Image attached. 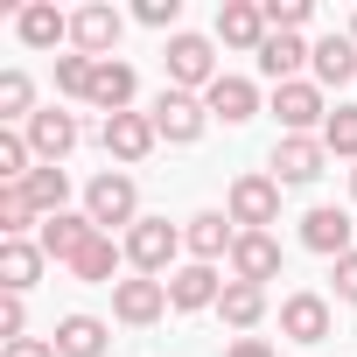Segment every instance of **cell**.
<instances>
[{"label": "cell", "mask_w": 357, "mask_h": 357, "mask_svg": "<svg viewBox=\"0 0 357 357\" xmlns=\"http://www.w3.org/2000/svg\"><path fill=\"white\" fill-rule=\"evenodd\" d=\"M161 63H168V91H211V84L225 77V70H218L211 36H190V29H175V36H168Z\"/></svg>", "instance_id": "obj_1"}, {"label": "cell", "mask_w": 357, "mask_h": 357, "mask_svg": "<svg viewBox=\"0 0 357 357\" xmlns=\"http://www.w3.org/2000/svg\"><path fill=\"white\" fill-rule=\"evenodd\" d=\"M175 252H183V231H175L168 218H140L126 231V266L147 273V280H168L175 273Z\"/></svg>", "instance_id": "obj_2"}, {"label": "cell", "mask_w": 357, "mask_h": 357, "mask_svg": "<svg viewBox=\"0 0 357 357\" xmlns=\"http://www.w3.org/2000/svg\"><path fill=\"white\" fill-rule=\"evenodd\" d=\"M84 218L98 225V231H112V225H140V190H133V175H119V168H105V175H91V190H84Z\"/></svg>", "instance_id": "obj_3"}, {"label": "cell", "mask_w": 357, "mask_h": 357, "mask_svg": "<svg viewBox=\"0 0 357 357\" xmlns=\"http://www.w3.org/2000/svg\"><path fill=\"white\" fill-rule=\"evenodd\" d=\"M225 218H231L238 231H266V225H280V183H273V175H238L231 197H225Z\"/></svg>", "instance_id": "obj_4"}, {"label": "cell", "mask_w": 357, "mask_h": 357, "mask_svg": "<svg viewBox=\"0 0 357 357\" xmlns=\"http://www.w3.org/2000/svg\"><path fill=\"white\" fill-rule=\"evenodd\" d=\"M147 119H154V133H161L168 147H190V140H204V126H211V105H204L197 91H161Z\"/></svg>", "instance_id": "obj_5"}, {"label": "cell", "mask_w": 357, "mask_h": 357, "mask_svg": "<svg viewBox=\"0 0 357 357\" xmlns=\"http://www.w3.org/2000/svg\"><path fill=\"white\" fill-rule=\"evenodd\" d=\"M119 8H105V0H91V8H77L70 15V50L77 56H91V63H105L112 50H119Z\"/></svg>", "instance_id": "obj_6"}, {"label": "cell", "mask_w": 357, "mask_h": 357, "mask_svg": "<svg viewBox=\"0 0 357 357\" xmlns=\"http://www.w3.org/2000/svg\"><path fill=\"white\" fill-rule=\"evenodd\" d=\"M273 119H280L287 133H315V126H329V112H322V84H315V77L273 84Z\"/></svg>", "instance_id": "obj_7"}, {"label": "cell", "mask_w": 357, "mask_h": 357, "mask_svg": "<svg viewBox=\"0 0 357 357\" xmlns=\"http://www.w3.org/2000/svg\"><path fill=\"white\" fill-rule=\"evenodd\" d=\"M98 140H105V154H112V161H126V168H133V161H147V154L161 147V133H154V119H147V112H112V119L98 126Z\"/></svg>", "instance_id": "obj_8"}, {"label": "cell", "mask_w": 357, "mask_h": 357, "mask_svg": "<svg viewBox=\"0 0 357 357\" xmlns=\"http://www.w3.org/2000/svg\"><path fill=\"white\" fill-rule=\"evenodd\" d=\"M112 315H119L126 329H147V322H161V315H168V280H147V273L119 280V287H112Z\"/></svg>", "instance_id": "obj_9"}, {"label": "cell", "mask_w": 357, "mask_h": 357, "mask_svg": "<svg viewBox=\"0 0 357 357\" xmlns=\"http://www.w3.org/2000/svg\"><path fill=\"white\" fill-rule=\"evenodd\" d=\"M329 168V147H322V133H287L280 147H273V183H315V175Z\"/></svg>", "instance_id": "obj_10"}, {"label": "cell", "mask_w": 357, "mask_h": 357, "mask_svg": "<svg viewBox=\"0 0 357 357\" xmlns=\"http://www.w3.org/2000/svg\"><path fill=\"white\" fill-rule=\"evenodd\" d=\"M225 301V273L218 266H175L168 273V308H183V315H197V308H218Z\"/></svg>", "instance_id": "obj_11"}, {"label": "cell", "mask_w": 357, "mask_h": 357, "mask_svg": "<svg viewBox=\"0 0 357 357\" xmlns=\"http://www.w3.org/2000/svg\"><path fill=\"white\" fill-rule=\"evenodd\" d=\"M266 36H273V29H266V8H259V0H225V8H218V43H225V50H252V56H259Z\"/></svg>", "instance_id": "obj_12"}, {"label": "cell", "mask_w": 357, "mask_h": 357, "mask_svg": "<svg viewBox=\"0 0 357 357\" xmlns=\"http://www.w3.org/2000/svg\"><path fill=\"white\" fill-rule=\"evenodd\" d=\"M91 238H98V225H91L84 211H56V218H43V231H36V245H43L56 266H70V259H77Z\"/></svg>", "instance_id": "obj_13"}, {"label": "cell", "mask_w": 357, "mask_h": 357, "mask_svg": "<svg viewBox=\"0 0 357 357\" xmlns=\"http://www.w3.org/2000/svg\"><path fill=\"white\" fill-rule=\"evenodd\" d=\"M183 245H190V259H197V266H218V259H231L238 225H231L225 211H204V218H190V225H183Z\"/></svg>", "instance_id": "obj_14"}, {"label": "cell", "mask_w": 357, "mask_h": 357, "mask_svg": "<svg viewBox=\"0 0 357 357\" xmlns=\"http://www.w3.org/2000/svg\"><path fill=\"white\" fill-rule=\"evenodd\" d=\"M301 245H308V252H322V259H343V252H357V245H350V211H336V204H315V211L301 218Z\"/></svg>", "instance_id": "obj_15"}, {"label": "cell", "mask_w": 357, "mask_h": 357, "mask_svg": "<svg viewBox=\"0 0 357 357\" xmlns=\"http://www.w3.org/2000/svg\"><path fill=\"white\" fill-rule=\"evenodd\" d=\"M273 273H280V238H273V231H238V245H231V280L266 287Z\"/></svg>", "instance_id": "obj_16"}, {"label": "cell", "mask_w": 357, "mask_h": 357, "mask_svg": "<svg viewBox=\"0 0 357 357\" xmlns=\"http://www.w3.org/2000/svg\"><path fill=\"white\" fill-rule=\"evenodd\" d=\"M22 133H29L36 161H56V168H63V154L77 147V119H70V112H56V105H43V112H36Z\"/></svg>", "instance_id": "obj_17"}, {"label": "cell", "mask_w": 357, "mask_h": 357, "mask_svg": "<svg viewBox=\"0 0 357 357\" xmlns=\"http://www.w3.org/2000/svg\"><path fill=\"white\" fill-rule=\"evenodd\" d=\"M280 336H287V343H322V336H329V301L308 294V287L287 294V301H280Z\"/></svg>", "instance_id": "obj_18"}, {"label": "cell", "mask_w": 357, "mask_h": 357, "mask_svg": "<svg viewBox=\"0 0 357 357\" xmlns=\"http://www.w3.org/2000/svg\"><path fill=\"white\" fill-rule=\"evenodd\" d=\"M43 266H50V252L36 238H0V287L8 294H29L43 280Z\"/></svg>", "instance_id": "obj_19"}, {"label": "cell", "mask_w": 357, "mask_h": 357, "mask_svg": "<svg viewBox=\"0 0 357 357\" xmlns=\"http://www.w3.org/2000/svg\"><path fill=\"white\" fill-rule=\"evenodd\" d=\"M133 91H140V77H133V63H119V56H105V63H98V77H91V98H84V105H98V112L112 119V112H133Z\"/></svg>", "instance_id": "obj_20"}, {"label": "cell", "mask_w": 357, "mask_h": 357, "mask_svg": "<svg viewBox=\"0 0 357 357\" xmlns=\"http://www.w3.org/2000/svg\"><path fill=\"white\" fill-rule=\"evenodd\" d=\"M15 36H22L29 50H56V43H70V15L50 8V0H29V8L15 15Z\"/></svg>", "instance_id": "obj_21"}, {"label": "cell", "mask_w": 357, "mask_h": 357, "mask_svg": "<svg viewBox=\"0 0 357 357\" xmlns=\"http://www.w3.org/2000/svg\"><path fill=\"white\" fill-rule=\"evenodd\" d=\"M204 105H211V119H225V126H245V119L259 112V84H252V77H218V84L204 91Z\"/></svg>", "instance_id": "obj_22"}, {"label": "cell", "mask_w": 357, "mask_h": 357, "mask_svg": "<svg viewBox=\"0 0 357 357\" xmlns=\"http://www.w3.org/2000/svg\"><path fill=\"white\" fill-rule=\"evenodd\" d=\"M50 343H56V357H105V343H112V329H105L98 315H63Z\"/></svg>", "instance_id": "obj_23"}, {"label": "cell", "mask_w": 357, "mask_h": 357, "mask_svg": "<svg viewBox=\"0 0 357 357\" xmlns=\"http://www.w3.org/2000/svg\"><path fill=\"white\" fill-rule=\"evenodd\" d=\"M308 70H315L322 91H329V84H350V77H357V43H350V36H322L315 56H308Z\"/></svg>", "instance_id": "obj_24"}, {"label": "cell", "mask_w": 357, "mask_h": 357, "mask_svg": "<svg viewBox=\"0 0 357 357\" xmlns=\"http://www.w3.org/2000/svg\"><path fill=\"white\" fill-rule=\"evenodd\" d=\"M119 259H126V245H112V231H98V238L70 259V273H77V280H91V287H119V280H112V273H119Z\"/></svg>", "instance_id": "obj_25"}, {"label": "cell", "mask_w": 357, "mask_h": 357, "mask_svg": "<svg viewBox=\"0 0 357 357\" xmlns=\"http://www.w3.org/2000/svg\"><path fill=\"white\" fill-rule=\"evenodd\" d=\"M315 56V43H301V36H266V50H259V70L273 77V84H294V70Z\"/></svg>", "instance_id": "obj_26"}, {"label": "cell", "mask_w": 357, "mask_h": 357, "mask_svg": "<svg viewBox=\"0 0 357 357\" xmlns=\"http://www.w3.org/2000/svg\"><path fill=\"white\" fill-rule=\"evenodd\" d=\"M218 315H225L231 329H259V322H266V287H252V280H225Z\"/></svg>", "instance_id": "obj_27"}, {"label": "cell", "mask_w": 357, "mask_h": 357, "mask_svg": "<svg viewBox=\"0 0 357 357\" xmlns=\"http://www.w3.org/2000/svg\"><path fill=\"white\" fill-rule=\"evenodd\" d=\"M22 190H29V204H36L43 218H56V211H70V175H63L56 161H43V168L29 175V183H22Z\"/></svg>", "instance_id": "obj_28"}, {"label": "cell", "mask_w": 357, "mask_h": 357, "mask_svg": "<svg viewBox=\"0 0 357 357\" xmlns=\"http://www.w3.org/2000/svg\"><path fill=\"white\" fill-rule=\"evenodd\" d=\"M0 119H8V126H29V119H36V84H29V70H0Z\"/></svg>", "instance_id": "obj_29"}, {"label": "cell", "mask_w": 357, "mask_h": 357, "mask_svg": "<svg viewBox=\"0 0 357 357\" xmlns=\"http://www.w3.org/2000/svg\"><path fill=\"white\" fill-rule=\"evenodd\" d=\"M43 231V211L29 204V190H0V238H29Z\"/></svg>", "instance_id": "obj_30"}, {"label": "cell", "mask_w": 357, "mask_h": 357, "mask_svg": "<svg viewBox=\"0 0 357 357\" xmlns=\"http://www.w3.org/2000/svg\"><path fill=\"white\" fill-rule=\"evenodd\" d=\"M322 147H329V154H343V161L357 168V105H336V112H329V126H322Z\"/></svg>", "instance_id": "obj_31"}, {"label": "cell", "mask_w": 357, "mask_h": 357, "mask_svg": "<svg viewBox=\"0 0 357 357\" xmlns=\"http://www.w3.org/2000/svg\"><path fill=\"white\" fill-rule=\"evenodd\" d=\"M91 77H98V63H91V56H77V50H70V56H56V91H63V98H91Z\"/></svg>", "instance_id": "obj_32"}, {"label": "cell", "mask_w": 357, "mask_h": 357, "mask_svg": "<svg viewBox=\"0 0 357 357\" xmlns=\"http://www.w3.org/2000/svg\"><path fill=\"white\" fill-rule=\"evenodd\" d=\"M259 8H266V29L273 36H301V22L315 15V0H259Z\"/></svg>", "instance_id": "obj_33"}, {"label": "cell", "mask_w": 357, "mask_h": 357, "mask_svg": "<svg viewBox=\"0 0 357 357\" xmlns=\"http://www.w3.org/2000/svg\"><path fill=\"white\" fill-rule=\"evenodd\" d=\"M15 336H29V301L0 294V343H15Z\"/></svg>", "instance_id": "obj_34"}, {"label": "cell", "mask_w": 357, "mask_h": 357, "mask_svg": "<svg viewBox=\"0 0 357 357\" xmlns=\"http://www.w3.org/2000/svg\"><path fill=\"white\" fill-rule=\"evenodd\" d=\"M175 15H183V0H140L133 8V22H147V29H175Z\"/></svg>", "instance_id": "obj_35"}, {"label": "cell", "mask_w": 357, "mask_h": 357, "mask_svg": "<svg viewBox=\"0 0 357 357\" xmlns=\"http://www.w3.org/2000/svg\"><path fill=\"white\" fill-rule=\"evenodd\" d=\"M0 357H56L50 336H15V343H0Z\"/></svg>", "instance_id": "obj_36"}, {"label": "cell", "mask_w": 357, "mask_h": 357, "mask_svg": "<svg viewBox=\"0 0 357 357\" xmlns=\"http://www.w3.org/2000/svg\"><path fill=\"white\" fill-rule=\"evenodd\" d=\"M336 301H350V308H357V252H343V259H336Z\"/></svg>", "instance_id": "obj_37"}, {"label": "cell", "mask_w": 357, "mask_h": 357, "mask_svg": "<svg viewBox=\"0 0 357 357\" xmlns=\"http://www.w3.org/2000/svg\"><path fill=\"white\" fill-rule=\"evenodd\" d=\"M225 357H273V343H266V336H238Z\"/></svg>", "instance_id": "obj_38"}, {"label": "cell", "mask_w": 357, "mask_h": 357, "mask_svg": "<svg viewBox=\"0 0 357 357\" xmlns=\"http://www.w3.org/2000/svg\"><path fill=\"white\" fill-rule=\"evenodd\" d=\"M350 204H357V168H350Z\"/></svg>", "instance_id": "obj_39"}, {"label": "cell", "mask_w": 357, "mask_h": 357, "mask_svg": "<svg viewBox=\"0 0 357 357\" xmlns=\"http://www.w3.org/2000/svg\"><path fill=\"white\" fill-rule=\"evenodd\" d=\"M350 43H357V15H350Z\"/></svg>", "instance_id": "obj_40"}]
</instances>
